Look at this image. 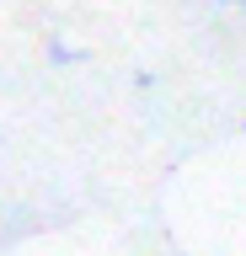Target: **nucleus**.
I'll list each match as a JSON object with an SVG mask.
<instances>
[{
    "instance_id": "f257e3e1",
    "label": "nucleus",
    "mask_w": 246,
    "mask_h": 256,
    "mask_svg": "<svg viewBox=\"0 0 246 256\" xmlns=\"http://www.w3.org/2000/svg\"><path fill=\"white\" fill-rule=\"evenodd\" d=\"M235 6H246V0H235Z\"/></svg>"
}]
</instances>
